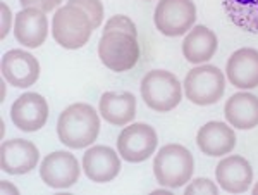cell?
<instances>
[{"label":"cell","instance_id":"cell-1","mask_svg":"<svg viewBox=\"0 0 258 195\" xmlns=\"http://www.w3.org/2000/svg\"><path fill=\"white\" fill-rule=\"evenodd\" d=\"M98 133L100 118L90 104H73L59 116L57 135L66 147L85 149L97 140Z\"/></svg>","mask_w":258,"mask_h":195},{"label":"cell","instance_id":"cell-2","mask_svg":"<svg viewBox=\"0 0 258 195\" xmlns=\"http://www.w3.org/2000/svg\"><path fill=\"white\" fill-rule=\"evenodd\" d=\"M95 26L93 21L80 6L66 4L57 9L52 19V35L57 43L64 48L74 51L88 43Z\"/></svg>","mask_w":258,"mask_h":195},{"label":"cell","instance_id":"cell-3","mask_svg":"<svg viewBox=\"0 0 258 195\" xmlns=\"http://www.w3.org/2000/svg\"><path fill=\"white\" fill-rule=\"evenodd\" d=\"M193 154L179 143H169L159 151L153 161V173L160 185L169 188H181L193 176Z\"/></svg>","mask_w":258,"mask_h":195},{"label":"cell","instance_id":"cell-4","mask_svg":"<svg viewBox=\"0 0 258 195\" xmlns=\"http://www.w3.org/2000/svg\"><path fill=\"white\" fill-rule=\"evenodd\" d=\"M98 57L110 71L126 73L138 64V38L127 31H103L98 41Z\"/></svg>","mask_w":258,"mask_h":195},{"label":"cell","instance_id":"cell-5","mask_svg":"<svg viewBox=\"0 0 258 195\" xmlns=\"http://www.w3.org/2000/svg\"><path fill=\"white\" fill-rule=\"evenodd\" d=\"M141 97L150 109L157 113H169L176 109L182 99L181 83L170 71L153 69L141 80Z\"/></svg>","mask_w":258,"mask_h":195},{"label":"cell","instance_id":"cell-6","mask_svg":"<svg viewBox=\"0 0 258 195\" xmlns=\"http://www.w3.org/2000/svg\"><path fill=\"white\" fill-rule=\"evenodd\" d=\"M226 90V78L217 66H198L184 78L186 97L197 106H212L219 102Z\"/></svg>","mask_w":258,"mask_h":195},{"label":"cell","instance_id":"cell-7","mask_svg":"<svg viewBox=\"0 0 258 195\" xmlns=\"http://www.w3.org/2000/svg\"><path fill=\"white\" fill-rule=\"evenodd\" d=\"M155 26L165 36L186 35L197 21L193 0H160L155 9Z\"/></svg>","mask_w":258,"mask_h":195},{"label":"cell","instance_id":"cell-8","mask_svg":"<svg viewBox=\"0 0 258 195\" xmlns=\"http://www.w3.org/2000/svg\"><path fill=\"white\" fill-rule=\"evenodd\" d=\"M159 138L147 123H135L120 131L117 138V151L127 163H143L155 152Z\"/></svg>","mask_w":258,"mask_h":195},{"label":"cell","instance_id":"cell-9","mask_svg":"<svg viewBox=\"0 0 258 195\" xmlns=\"http://www.w3.org/2000/svg\"><path fill=\"white\" fill-rule=\"evenodd\" d=\"M80 163L66 151L52 152L41 161L40 176L52 188H69L80 180Z\"/></svg>","mask_w":258,"mask_h":195},{"label":"cell","instance_id":"cell-10","mask_svg":"<svg viewBox=\"0 0 258 195\" xmlns=\"http://www.w3.org/2000/svg\"><path fill=\"white\" fill-rule=\"evenodd\" d=\"M4 80L16 88H28L40 78V62L23 48H12L2 57Z\"/></svg>","mask_w":258,"mask_h":195},{"label":"cell","instance_id":"cell-11","mask_svg":"<svg viewBox=\"0 0 258 195\" xmlns=\"http://www.w3.org/2000/svg\"><path fill=\"white\" fill-rule=\"evenodd\" d=\"M11 119L21 131H38L48 119V104L40 93L28 92L12 104Z\"/></svg>","mask_w":258,"mask_h":195},{"label":"cell","instance_id":"cell-12","mask_svg":"<svg viewBox=\"0 0 258 195\" xmlns=\"http://www.w3.org/2000/svg\"><path fill=\"white\" fill-rule=\"evenodd\" d=\"M38 159V147L30 140H7L0 149V166H2V171L9 175H26L36 168Z\"/></svg>","mask_w":258,"mask_h":195},{"label":"cell","instance_id":"cell-13","mask_svg":"<svg viewBox=\"0 0 258 195\" xmlns=\"http://www.w3.org/2000/svg\"><path fill=\"white\" fill-rule=\"evenodd\" d=\"M48 35V19L43 11L36 7H24L16 14L14 36L28 48H38Z\"/></svg>","mask_w":258,"mask_h":195},{"label":"cell","instance_id":"cell-14","mask_svg":"<svg viewBox=\"0 0 258 195\" xmlns=\"http://www.w3.org/2000/svg\"><path fill=\"white\" fill-rule=\"evenodd\" d=\"M83 169L95 183L112 181L120 171L119 154L107 145H95L83 156Z\"/></svg>","mask_w":258,"mask_h":195},{"label":"cell","instance_id":"cell-15","mask_svg":"<svg viewBox=\"0 0 258 195\" xmlns=\"http://www.w3.org/2000/svg\"><path fill=\"white\" fill-rule=\"evenodd\" d=\"M227 80L232 86L241 90H251L258 86V51L239 48L229 57L226 66Z\"/></svg>","mask_w":258,"mask_h":195},{"label":"cell","instance_id":"cell-16","mask_svg":"<svg viewBox=\"0 0 258 195\" xmlns=\"http://www.w3.org/2000/svg\"><path fill=\"white\" fill-rule=\"evenodd\" d=\"M215 178L220 188L229 193H243L253 181V169L241 156H229L217 164Z\"/></svg>","mask_w":258,"mask_h":195},{"label":"cell","instance_id":"cell-17","mask_svg":"<svg viewBox=\"0 0 258 195\" xmlns=\"http://www.w3.org/2000/svg\"><path fill=\"white\" fill-rule=\"evenodd\" d=\"M197 143L203 154L210 157H220L232 152V149L236 147V135L229 124L210 121L198 130Z\"/></svg>","mask_w":258,"mask_h":195},{"label":"cell","instance_id":"cell-18","mask_svg":"<svg viewBox=\"0 0 258 195\" xmlns=\"http://www.w3.org/2000/svg\"><path fill=\"white\" fill-rule=\"evenodd\" d=\"M98 109L102 118L114 126H126L136 116V99L131 92H105Z\"/></svg>","mask_w":258,"mask_h":195},{"label":"cell","instance_id":"cell-19","mask_svg":"<svg viewBox=\"0 0 258 195\" xmlns=\"http://www.w3.org/2000/svg\"><path fill=\"white\" fill-rule=\"evenodd\" d=\"M224 114L231 126L238 130H253L258 126V97L246 92L231 95L224 107Z\"/></svg>","mask_w":258,"mask_h":195},{"label":"cell","instance_id":"cell-20","mask_svg":"<svg viewBox=\"0 0 258 195\" xmlns=\"http://www.w3.org/2000/svg\"><path fill=\"white\" fill-rule=\"evenodd\" d=\"M217 35L203 24L191 28L182 40V54L186 61L193 64H203L210 61L217 52Z\"/></svg>","mask_w":258,"mask_h":195},{"label":"cell","instance_id":"cell-21","mask_svg":"<svg viewBox=\"0 0 258 195\" xmlns=\"http://www.w3.org/2000/svg\"><path fill=\"white\" fill-rule=\"evenodd\" d=\"M222 6L236 26L258 35V0H222Z\"/></svg>","mask_w":258,"mask_h":195},{"label":"cell","instance_id":"cell-22","mask_svg":"<svg viewBox=\"0 0 258 195\" xmlns=\"http://www.w3.org/2000/svg\"><path fill=\"white\" fill-rule=\"evenodd\" d=\"M69 4H74V6H80L86 14L90 16L91 21H93L95 30L102 24L103 21V6L100 0H69Z\"/></svg>","mask_w":258,"mask_h":195},{"label":"cell","instance_id":"cell-23","mask_svg":"<svg viewBox=\"0 0 258 195\" xmlns=\"http://www.w3.org/2000/svg\"><path fill=\"white\" fill-rule=\"evenodd\" d=\"M184 193L186 195H193V193L217 195L219 193V188H217V185H215L214 181L209 180V178H197V180H193L188 186H186Z\"/></svg>","mask_w":258,"mask_h":195},{"label":"cell","instance_id":"cell-24","mask_svg":"<svg viewBox=\"0 0 258 195\" xmlns=\"http://www.w3.org/2000/svg\"><path fill=\"white\" fill-rule=\"evenodd\" d=\"M103 31H127V33H131V35L138 36V31H136L135 23H133L127 16H120V14L114 16V18H110L109 21H107L105 30Z\"/></svg>","mask_w":258,"mask_h":195},{"label":"cell","instance_id":"cell-25","mask_svg":"<svg viewBox=\"0 0 258 195\" xmlns=\"http://www.w3.org/2000/svg\"><path fill=\"white\" fill-rule=\"evenodd\" d=\"M23 7H36V9L50 12L60 6L62 0H19Z\"/></svg>","mask_w":258,"mask_h":195},{"label":"cell","instance_id":"cell-26","mask_svg":"<svg viewBox=\"0 0 258 195\" xmlns=\"http://www.w3.org/2000/svg\"><path fill=\"white\" fill-rule=\"evenodd\" d=\"M0 9H2V31H0V36L6 38L9 35V30H11V23H12V14H11V9L7 7L6 2L0 4Z\"/></svg>","mask_w":258,"mask_h":195},{"label":"cell","instance_id":"cell-27","mask_svg":"<svg viewBox=\"0 0 258 195\" xmlns=\"http://www.w3.org/2000/svg\"><path fill=\"white\" fill-rule=\"evenodd\" d=\"M7 192H12V193H19V190L16 186L9 185V181L2 180V193H7Z\"/></svg>","mask_w":258,"mask_h":195},{"label":"cell","instance_id":"cell-28","mask_svg":"<svg viewBox=\"0 0 258 195\" xmlns=\"http://www.w3.org/2000/svg\"><path fill=\"white\" fill-rule=\"evenodd\" d=\"M0 85H2V99H0V101H4V97H6V80L0 83Z\"/></svg>","mask_w":258,"mask_h":195},{"label":"cell","instance_id":"cell-29","mask_svg":"<svg viewBox=\"0 0 258 195\" xmlns=\"http://www.w3.org/2000/svg\"><path fill=\"white\" fill-rule=\"evenodd\" d=\"M251 192H253V195H258V183H256L255 186H253V190H251Z\"/></svg>","mask_w":258,"mask_h":195},{"label":"cell","instance_id":"cell-30","mask_svg":"<svg viewBox=\"0 0 258 195\" xmlns=\"http://www.w3.org/2000/svg\"><path fill=\"white\" fill-rule=\"evenodd\" d=\"M148 2H150V0H148Z\"/></svg>","mask_w":258,"mask_h":195}]
</instances>
